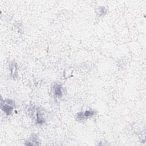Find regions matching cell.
I'll use <instances>...</instances> for the list:
<instances>
[{
    "instance_id": "cell-1",
    "label": "cell",
    "mask_w": 146,
    "mask_h": 146,
    "mask_svg": "<svg viewBox=\"0 0 146 146\" xmlns=\"http://www.w3.org/2000/svg\"><path fill=\"white\" fill-rule=\"evenodd\" d=\"M4 104L3 103L1 104L2 109L7 115H10L13 110L14 103L11 100H6L4 101Z\"/></svg>"
},
{
    "instance_id": "cell-2",
    "label": "cell",
    "mask_w": 146,
    "mask_h": 146,
    "mask_svg": "<svg viewBox=\"0 0 146 146\" xmlns=\"http://www.w3.org/2000/svg\"><path fill=\"white\" fill-rule=\"evenodd\" d=\"M54 93H55V95L56 96L60 97V96H62V90H61L60 85H59V84H56L55 85V86L54 87Z\"/></svg>"
}]
</instances>
